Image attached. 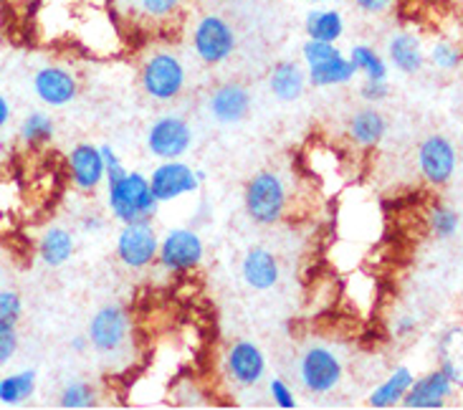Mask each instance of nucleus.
<instances>
[{"instance_id":"1","label":"nucleus","mask_w":463,"mask_h":410,"mask_svg":"<svg viewBox=\"0 0 463 410\" xmlns=\"http://www.w3.org/2000/svg\"><path fill=\"white\" fill-rule=\"evenodd\" d=\"M109 211L119 224H152V218L157 215L160 200L152 195L150 180L147 175L129 173L109 186Z\"/></svg>"},{"instance_id":"2","label":"nucleus","mask_w":463,"mask_h":410,"mask_svg":"<svg viewBox=\"0 0 463 410\" xmlns=\"http://www.w3.org/2000/svg\"><path fill=\"white\" fill-rule=\"evenodd\" d=\"M119 21L145 33L173 31L190 8V0H112Z\"/></svg>"},{"instance_id":"3","label":"nucleus","mask_w":463,"mask_h":410,"mask_svg":"<svg viewBox=\"0 0 463 410\" xmlns=\"http://www.w3.org/2000/svg\"><path fill=\"white\" fill-rule=\"evenodd\" d=\"M243 203H246V213H249V218L253 224H279L287 215L288 205V193L281 175L271 173V170L253 175L249 180V186H246Z\"/></svg>"},{"instance_id":"4","label":"nucleus","mask_w":463,"mask_h":410,"mask_svg":"<svg viewBox=\"0 0 463 410\" xmlns=\"http://www.w3.org/2000/svg\"><path fill=\"white\" fill-rule=\"evenodd\" d=\"M185 66L170 51H157L142 66V89L155 101H173L185 89Z\"/></svg>"},{"instance_id":"5","label":"nucleus","mask_w":463,"mask_h":410,"mask_svg":"<svg viewBox=\"0 0 463 410\" xmlns=\"http://www.w3.org/2000/svg\"><path fill=\"white\" fill-rule=\"evenodd\" d=\"M238 46L236 31L228 24L223 15L218 13H208L193 28V49L195 56L208 66H218V63L228 62L233 56Z\"/></svg>"},{"instance_id":"6","label":"nucleus","mask_w":463,"mask_h":410,"mask_svg":"<svg viewBox=\"0 0 463 410\" xmlns=\"http://www.w3.org/2000/svg\"><path fill=\"white\" fill-rule=\"evenodd\" d=\"M89 348H94L104 358H114L127 348L129 339V314L122 304H107L101 307L87 329Z\"/></svg>"},{"instance_id":"7","label":"nucleus","mask_w":463,"mask_h":410,"mask_svg":"<svg viewBox=\"0 0 463 410\" xmlns=\"http://www.w3.org/2000/svg\"><path fill=\"white\" fill-rule=\"evenodd\" d=\"M342 360L335 349L325 348V345H312L301 355L299 360V380L301 386L307 387L314 396H326L342 383Z\"/></svg>"},{"instance_id":"8","label":"nucleus","mask_w":463,"mask_h":410,"mask_svg":"<svg viewBox=\"0 0 463 410\" xmlns=\"http://www.w3.org/2000/svg\"><path fill=\"white\" fill-rule=\"evenodd\" d=\"M193 148V129L177 114H165L147 129V149L160 160H177Z\"/></svg>"},{"instance_id":"9","label":"nucleus","mask_w":463,"mask_h":410,"mask_svg":"<svg viewBox=\"0 0 463 410\" xmlns=\"http://www.w3.org/2000/svg\"><path fill=\"white\" fill-rule=\"evenodd\" d=\"M203 253H205V246H203L201 236L195 231L173 228L160 241L157 259L167 272H188L203 262Z\"/></svg>"},{"instance_id":"10","label":"nucleus","mask_w":463,"mask_h":410,"mask_svg":"<svg viewBox=\"0 0 463 410\" xmlns=\"http://www.w3.org/2000/svg\"><path fill=\"white\" fill-rule=\"evenodd\" d=\"M456 165H458V155H456V148L449 137L430 135L418 148V167L428 183H433V186L451 183Z\"/></svg>"},{"instance_id":"11","label":"nucleus","mask_w":463,"mask_h":410,"mask_svg":"<svg viewBox=\"0 0 463 410\" xmlns=\"http://www.w3.org/2000/svg\"><path fill=\"white\" fill-rule=\"evenodd\" d=\"M160 238L152 224H127L117 238V256L129 269H145L157 259Z\"/></svg>"},{"instance_id":"12","label":"nucleus","mask_w":463,"mask_h":410,"mask_svg":"<svg viewBox=\"0 0 463 410\" xmlns=\"http://www.w3.org/2000/svg\"><path fill=\"white\" fill-rule=\"evenodd\" d=\"M147 180H150L152 195L160 203L177 200L180 195L195 193L201 187L198 177H195V170L180 160H163V165H157Z\"/></svg>"},{"instance_id":"13","label":"nucleus","mask_w":463,"mask_h":410,"mask_svg":"<svg viewBox=\"0 0 463 410\" xmlns=\"http://www.w3.org/2000/svg\"><path fill=\"white\" fill-rule=\"evenodd\" d=\"M228 377L241 387L259 386L266 375V358L259 345H253L249 339H241L226 355Z\"/></svg>"},{"instance_id":"14","label":"nucleus","mask_w":463,"mask_h":410,"mask_svg":"<svg viewBox=\"0 0 463 410\" xmlns=\"http://www.w3.org/2000/svg\"><path fill=\"white\" fill-rule=\"evenodd\" d=\"M33 91L49 107H66L76 100L79 84L76 76L63 66H43L33 76Z\"/></svg>"},{"instance_id":"15","label":"nucleus","mask_w":463,"mask_h":410,"mask_svg":"<svg viewBox=\"0 0 463 410\" xmlns=\"http://www.w3.org/2000/svg\"><path fill=\"white\" fill-rule=\"evenodd\" d=\"M453 390H456V386H453L451 380L440 373V370H433V373L413 380V386L408 387V393L401 400V405L408 410L443 408L446 400L453 396Z\"/></svg>"},{"instance_id":"16","label":"nucleus","mask_w":463,"mask_h":410,"mask_svg":"<svg viewBox=\"0 0 463 410\" xmlns=\"http://www.w3.org/2000/svg\"><path fill=\"white\" fill-rule=\"evenodd\" d=\"M211 114L221 125H238L250 112V91L243 84L228 81L211 94Z\"/></svg>"},{"instance_id":"17","label":"nucleus","mask_w":463,"mask_h":410,"mask_svg":"<svg viewBox=\"0 0 463 410\" xmlns=\"http://www.w3.org/2000/svg\"><path fill=\"white\" fill-rule=\"evenodd\" d=\"M69 170H71V180L79 190H94L104 183V162H101V149L81 142L69 152Z\"/></svg>"},{"instance_id":"18","label":"nucleus","mask_w":463,"mask_h":410,"mask_svg":"<svg viewBox=\"0 0 463 410\" xmlns=\"http://www.w3.org/2000/svg\"><path fill=\"white\" fill-rule=\"evenodd\" d=\"M241 273L246 279V284L256 291H269L279 284V276H281V269H279V259L269 249L263 246H256L250 249L246 256H243V263H241Z\"/></svg>"},{"instance_id":"19","label":"nucleus","mask_w":463,"mask_h":410,"mask_svg":"<svg viewBox=\"0 0 463 410\" xmlns=\"http://www.w3.org/2000/svg\"><path fill=\"white\" fill-rule=\"evenodd\" d=\"M388 59L401 74H418V72L426 66V49H423V41L415 36V33H408V31L395 33V36L388 41Z\"/></svg>"},{"instance_id":"20","label":"nucleus","mask_w":463,"mask_h":410,"mask_svg":"<svg viewBox=\"0 0 463 410\" xmlns=\"http://www.w3.org/2000/svg\"><path fill=\"white\" fill-rule=\"evenodd\" d=\"M307 72L297 62H279L269 74V89L279 101H297L307 91Z\"/></svg>"},{"instance_id":"21","label":"nucleus","mask_w":463,"mask_h":410,"mask_svg":"<svg viewBox=\"0 0 463 410\" xmlns=\"http://www.w3.org/2000/svg\"><path fill=\"white\" fill-rule=\"evenodd\" d=\"M76 241L71 231H66L63 225H51L43 231V236L38 241V256L49 269H59L74 256Z\"/></svg>"},{"instance_id":"22","label":"nucleus","mask_w":463,"mask_h":410,"mask_svg":"<svg viewBox=\"0 0 463 410\" xmlns=\"http://www.w3.org/2000/svg\"><path fill=\"white\" fill-rule=\"evenodd\" d=\"M354 74H357L354 63H352L345 53H339V56H332V59H326V62L309 66L307 81L317 89L342 87V84H350L352 79H354Z\"/></svg>"},{"instance_id":"23","label":"nucleus","mask_w":463,"mask_h":410,"mask_svg":"<svg viewBox=\"0 0 463 410\" xmlns=\"http://www.w3.org/2000/svg\"><path fill=\"white\" fill-rule=\"evenodd\" d=\"M304 33L312 41L337 43L345 36V15L335 8H314L304 18Z\"/></svg>"},{"instance_id":"24","label":"nucleus","mask_w":463,"mask_h":410,"mask_svg":"<svg viewBox=\"0 0 463 410\" xmlns=\"http://www.w3.org/2000/svg\"><path fill=\"white\" fill-rule=\"evenodd\" d=\"M385 132H388V122H385L383 112H377L375 107L352 114L350 137L360 148H375L377 142L385 137Z\"/></svg>"},{"instance_id":"25","label":"nucleus","mask_w":463,"mask_h":410,"mask_svg":"<svg viewBox=\"0 0 463 410\" xmlns=\"http://www.w3.org/2000/svg\"><path fill=\"white\" fill-rule=\"evenodd\" d=\"M413 380H415V375L411 373L408 367H398V370L390 375L383 386L373 390V396H370V405L377 410H385V408H392V405H398V403L405 398L408 387L413 386Z\"/></svg>"},{"instance_id":"26","label":"nucleus","mask_w":463,"mask_h":410,"mask_svg":"<svg viewBox=\"0 0 463 410\" xmlns=\"http://www.w3.org/2000/svg\"><path fill=\"white\" fill-rule=\"evenodd\" d=\"M36 370L13 373L0 380V403L3 405H21L36 393Z\"/></svg>"},{"instance_id":"27","label":"nucleus","mask_w":463,"mask_h":410,"mask_svg":"<svg viewBox=\"0 0 463 410\" xmlns=\"http://www.w3.org/2000/svg\"><path fill=\"white\" fill-rule=\"evenodd\" d=\"M347 59L354 63L357 74H364V79H373V81H385L388 79V62L373 46H367V43L352 46Z\"/></svg>"},{"instance_id":"28","label":"nucleus","mask_w":463,"mask_h":410,"mask_svg":"<svg viewBox=\"0 0 463 410\" xmlns=\"http://www.w3.org/2000/svg\"><path fill=\"white\" fill-rule=\"evenodd\" d=\"M53 132H56V125H53V119H51L49 114L43 112H31L24 119V125H21V139H24L25 145H31V148L51 142Z\"/></svg>"},{"instance_id":"29","label":"nucleus","mask_w":463,"mask_h":410,"mask_svg":"<svg viewBox=\"0 0 463 410\" xmlns=\"http://www.w3.org/2000/svg\"><path fill=\"white\" fill-rule=\"evenodd\" d=\"M97 403V390L89 386L87 380H71L66 383L59 396V405L63 410H84Z\"/></svg>"},{"instance_id":"30","label":"nucleus","mask_w":463,"mask_h":410,"mask_svg":"<svg viewBox=\"0 0 463 410\" xmlns=\"http://www.w3.org/2000/svg\"><path fill=\"white\" fill-rule=\"evenodd\" d=\"M430 231L440 241H449V238L458 236V231H461V213L440 205V208L430 213Z\"/></svg>"},{"instance_id":"31","label":"nucleus","mask_w":463,"mask_h":410,"mask_svg":"<svg viewBox=\"0 0 463 410\" xmlns=\"http://www.w3.org/2000/svg\"><path fill=\"white\" fill-rule=\"evenodd\" d=\"M426 62H430L440 72H456L461 66V49L453 46L451 41H439L426 53Z\"/></svg>"},{"instance_id":"32","label":"nucleus","mask_w":463,"mask_h":410,"mask_svg":"<svg viewBox=\"0 0 463 410\" xmlns=\"http://www.w3.org/2000/svg\"><path fill=\"white\" fill-rule=\"evenodd\" d=\"M24 314V301L15 289H0V324H15Z\"/></svg>"},{"instance_id":"33","label":"nucleus","mask_w":463,"mask_h":410,"mask_svg":"<svg viewBox=\"0 0 463 410\" xmlns=\"http://www.w3.org/2000/svg\"><path fill=\"white\" fill-rule=\"evenodd\" d=\"M342 51L337 49V43H326V41H312L307 38V43L301 46V59L307 66H314V63H322L332 56H339Z\"/></svg>"},{"instance_id":"34","label":"nucleus","mask_w":463,"mask_h":410,"mask_svg":"<svg viewBox=\"0 0 463 410\" xmlns=\"http://www.w3.org/2000/svg\"><path fill=\"white\" fill-rule=\"evenodd\" d=\"M101 162H104V183L107 186H112V183H117V180H122L127 175V167L122 165V160H119V155L114 152L109 145H101Z\"/></svg>"},{"instance_id":"35","label":"nucleus","mask_w":463,"mask_h":410,"mask_svg":"<svg viewBox=\"0 0 463 410\" xmlns=\"http://www.w3.org/2000/svg\"><path fill=\"white\" fill-rule=\"evenodd\" d=\"M18 345H21V339H18L15 324H0V367L15 358Z\"/></svg>"},{"instance_id":"36","label":"nucleus","mask_w":463,"mask_h":410,"mask_svg":"<svg viewBox=\"0 0 463 410\" xmlns=\"http://www.w3.org/2000/svg\"><path fill=\"white\" fill-rule=\"evenodd\" d=\"M269 393H271V400H274L276 405H279L281 410L299 408V403H297V398H294V390L287 386V380L274 377V380L269 383Z\"/></svg>"},{"instance_id":"37","label":"nucleus","mask_w":463,"mask_h":410,"mask_svg":"<svg viewBox=\"0 0 463 410\" xmlns=\"http://www.w3.org/2000/svg\"><path fill=\"white\" fill-rule=\"evenodd\" d=\"M360 97L370 104H377V101H385L390 97V84L388 79L385 81H373V79H364L363 89H360Z\"/></svg>"},{"instance_id":"38","label":"nucleus","mask_w":463,"mask_h":410,"mask_svg":"<svg viewBox=\"0 0 463 410\" xmlns=\"http://www.w3.org/2000/svg\"><path fill=\"white\" fill-rule=\"evenodd\" d=\"M352 3L364 15H383V13H388L392 8L395 0H352Z\"/></svg>"},{"instance_id":"39","label":"nucleus","mask_w":463,"mask_h":410,"mask_svg":"<svg viewBox=\"0 0 463 410\" xmlns=\"http://www.w3.org/2000/svg\"><path fill=\"white\" fill-rule=\"evenodd\" d=\"M440 373L446 375V377H449V380H451L453 386L458 387L461 386V367H458V365H456V360H453L451 355H449V358H440V367H439Z\"/></svg>"},{"instance_id":"40","label":"nucleus","mask_w":463,"mask_h":410,"mask_svg":"<svg viewBox=\"0 0 463 410\" xmlns=\"http://www.w3.org/2000/svg\"><path fill=\"white\" fill-rule=\"evenodd\" d=\"M461 335V327L456 324V327H451L446 335L440 337V342H439V355L440 358H449L451 355V348H453V342H456V337Z\"/></svg>"},{"instance_id":"41","label":"nucleus","mask_w":463,"mask_h":410,"mask_svg":"<svg viewBox=\"0 0 463 410\" xmlns=\"http://www.w3.org/2000/svg\"><path fill=\"white\" fill-rule=\"evenodd\" d=\"M415 327H418V322H415L413 317H401V319H395L392 332H395L398 337H408L411 332H415Z\"/></svg>"},{"instance_id":"42","label":"nucleus","mask_w":463,"mask_h":410,"mask_svg":"<svg viewBox=\"0 0 463 410\" xmlns=\"http://www.w3.org/2000/svg\"><path fill=\"white\" fill-rule=\"evenodd\" d=\"M8 119H11V104L0 94V129L8 125Z\"/></svg>"},{"instance_id":"43","label":"nucleus","mask_w":463,"mask_h":410,"mask_svg":"<svg viewBox=\"0 0 463 410\" xmlns=\"http://www.w3.org/2000/svg\"><path fill=\"white\" fill-rule=\"evenodd\" d=\"M87 348H89L87 337H74V339H71V349H74V352H84Z\"/></svg>"},{"instance_id":"44","label":"nucleus","mask_w":463,"mask_h":410,"mask_svg":"<svg viewBox=\"0 0 463 410\" xmlns=\"http://www.w3.org/2000/svg\"><path fill=\"white\" fill-rule=\"evenodd\" d=\"M195 177H198V183H205V180H208V175H205V170H195Z\"/></svg>"},{"instance_id":"45","label":"nucleus","mask_w":463,"mask_h":410,"mask_svg":"<svg viewBox=\"0 0 463 410\" xmlns=\"http://www.w3.org/2000/svg\"><path fill=\"white\" fill-rule=\"evenodd\" d=\"M304 3H329V0H304Z\"/></svg>"}]
</instances>
